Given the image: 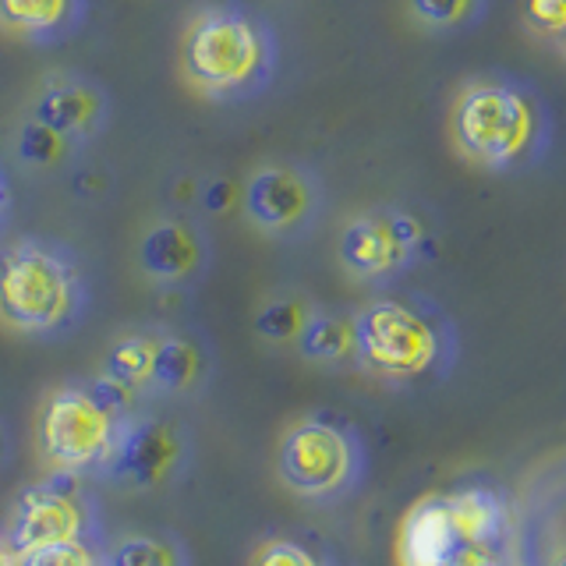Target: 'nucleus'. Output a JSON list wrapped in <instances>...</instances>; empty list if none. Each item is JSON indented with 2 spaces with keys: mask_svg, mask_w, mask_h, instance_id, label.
Returning <instances> with one entry per match:
<instances>
[{
  "mask_svg": "<svg viewBox=\"0 0 566 566\" xmlns=\"http://www.w3.org/2000/svg\"><path fill=\"white\" fill-rule=\"evenodd\" d=\"M424 230L403 209L350 217L336 241V259L354 280H386L418 255Z\"/></svg>",
  "mask_w": 566,
  "mask_h": 566,
  "instance_id": "10",
  "label": "nucleus"
},
{
  "mask_svg": "<svg viewBox=\"0 0 566 566\" xmlns=\"http://www.w3.org/2000/svg\"><path fill=\"white\" fill-rule=\"evenodd\" d=\"M135 415V394L96 379H75L53 386L40 403L35 447L50 474L103 471L111 460L124 421Z\"/></svg>",
  "mask_w": 566,
  "mask_h": 566,
  "instance_id": "3",
  "label": "nucleus"
},
{
  "mask_svg": "<svg viewBox=\"0 0 566 566\" xmlns=\"http://www.w3.org/2000/svg\"><path fill=\"white\" fill-rule=\"evenodd\" d=\"M248 566H323L294 538H265L252 548Z\"/></svg>",
  "mask_w": 566,
  "mask_h": 566,
  "instance_id": "23",
  "label": "nucleus"
},
{
  "mask_svg": "<svg viewBox=\"0 0 566 566\" xmlns=\"http://www.w3.org/2000/svg\"><path fill=\"white\" fill-rule=\"evenodd\" d=\"M103 566H191V556L167 531H135L103 545Z\"/></svg>",
  "mask_w": 566,
  "mask_h": 566,
  "instance_id": "18",
  "label": "nucleus"
},
{
  "mask_svg": "<svg viewBox=\"0 0 566 566\" xmlns=\"http://www.w3.org/2000/svg\"><path fill=\"white\" fill-rule=\"evenodd\" d=\"M4 535L18 553L57 542H99V510L75 474H46L29 485L8 513Z\"/></svg>",
  "mask_w": 566,
  "mask_h": 566,
  "instance_id": "7",
  "label": "nucleus"
},
{
  "mask_svg": "<svg viewBox=\"0 0 566 566\" xmlns=\"http://www.w3.org/2000/svg\"><path fill=\"white\" fill-rule=\"evenodd\" d=\"M563 35H566V32H563Z\"/></svg>",
  "mask_w": 566,
  "mask_h": 566,
  "instance_id": "32",
  "label": "nucleus"
},
{
  "mask_svg": "<svg viewBox=\"0 0 566 566\" xmlns=\"http://www.w3.org/2000/svg\"><path fill=\"white\" fill-rule=\"evenodd\" d=\"M14 149H18V159H22L25 167L32 170H64L78 159V146L75 142H67L64 135L50 132L46 124L25 117L18 124V135H14Z\"/></svg>",
  "mask_w": 566,
  "mask_h": 566,
  "instance_id": "20",
  "label": "nucleus"
},
{
  "mask_svg": "<svg viewBox=\"0 0 566 566\" xmlns=\"http://www.w3.org/2000/svg\"><path fill=\"white\" fill-rule=\"evenodd\" d=\"M442 358V333L429 315L397 297H379L354 315V361L389 382L418 379Z\"/></svg>",
  "mask_w": 566,
  "mask_h": 566,
  "instance_id": "4",
  "label": "nucleus"
},
{
  "mask_svg": "<svg viewBox=\"0 0 566 566\" xmlns=\"http://www.w3.org/2000/svg\"><path fill=\"white\" fill-rule=\"evenodd\" d=\"M156 340L159 329H132L120 333L117 340L106 347L99 376L114 382L128 394H146L153 382V361H156Z\"/></svg>",
  "mask_w": 566,
  "mask_h": 566,
  "instance_id": "16",
  "label": "nucleus"
},
{
  "mask_svg": "<svg viewBox=\"0 0 566 566\" xmlns=\"http://www.w3.org/2000/svg\"><path fill=\"white\" fill-rule=\"evenodd\" d=\"M457 149L485 167H506L521 159L535 142L538 117L517 88L478 82L457 96L453 106Z\"/></svg>",
  "mask_w": 566,
  "mask_h": 566,
  "instance_id": "6",
  "label": "nucleus"
},
{
  "mask_svg": "<svg viewBox=\"0 0 566 566\" xmlns=\"http://www.w3.org/2000/svg\"><path fill=\"white\" fill-rule=\"evenodd\" d=\"M209 234L188 217L153 220L138 241V270L159 287H195L209 273Z\"/></svg>",
  "mask_w": 566,
  "mask_h": 566,
  "instance_id": "12",
  "label": "nucleus"
},
{
  "mask_svg": "<svg viewBox=\"0 0 566 566\" xmlns=\"http://www.w3.org/2000/svg\"><path fill=\"white\" fill-rule=\"evenodd\" d=\"M8 217H11V185H8L4 167H0V234H4Z\"/></svg>",
  "mask_w": 566,
  "mask_h": 566,
  "instance_id": "27",
  "label": "nucleus"
},
{
  "mask_svg": "<svg viewBox=\"0 0 566 566\" xmlns=\"http://www.w3.org/2000/svg\"><path fill=\"white\" fill-rule=\"evenodd\" d=\"M474 4H478V0H411V11L424 25L450 29V25L464 22V18L474 11Z\"/></svg>",
  "mask_w": 566,
  "mask_h": 566,
  "instance_id": "24",
  "label": "nucleus"
},
{
  "mask_svg": "<svg viewBox=\"0 0 566 566\" xmlns=\"http://www.w3.org/2000/svg\"><path fill=\"white\" fill-rule=\"evenodd\" d=\"M315 305L301 294H273L265 297L255 312V336L265 344H294L305 323L312 318Z\"/></svg>",
  "mask_w": 566,
  "mask_h": 566,
  "instance_id": "21",
  "label": "nucleus"
},
{
  "mask_svg": "<svg viewBox=\"0 0 566 566\" xmlns=\"http://www.w3.org/2000/svg\"><path fill=\"white\" fill-rule=\"evenodd\" d=\"M460 548V542L447 495H424L418 500L397 531V563L400 566H447Z\"/></svg>",
  "mask_w": 566,
  "mask_h": 566,
  "instance_id": "13",
  "label": "nucleus"
},
{
  "mask_svg": "<svg viewBox=\"0 0 566 566\" xmlns=\"http://www.w3.org/2000/svg\"><path fill=\"white\" fill-rule=\"evenodd\" d=\"M450 503V517H453V527L464 545L471 548H485L489 542L500 538L503 531V503L495 500L492 492L485 489H464L457 495H447Z\"/></svg>",
  "mask_w": 566,
  "mask_h": 566,
  "instance_id": "19",
  "label": "nucleus"
},
{
  "mask_svg": "<svg viewBox=\"0 0 566 566\" xmlns=\"http://www.w3.org/2000/svg\"><path fill=\"white\" fill-rule=\"evenodd\" d=\"M297 354L315 365H344L354 361V315L312 312V318L294 340Z\"/></svg>",
  "mask_w": 566,
  "mask_h": 566,
  "instance_id": "17",
  "label": "nucleus"
},
{
  "mask_svg": "<svg viewBox=\"0 0 566 566\" xmlns=\"http://www.w3.org/2000/svg\"><path fill=\"white\" fill-rule=\"evenodd\" d=\"M202 206L209 212H227L230 206H241V188L234 181H227V177H217V181H209L202 188Z\"/></svg>",
  "mask_w": 566,
  "mask_h": 566,
  "instance_id": "26",
  "label": "nucleus"
},
{
  "mask_svg": "<svg viewBox=\"0 0 566 566\" xmlns=\"http://www.w3.org/2000/svg\"><path fill=\"white\" fill-rule=\"evenodd\" d=\"M191 464V432L185 424L159 415H132L117 436V447L106 460V474L128 489H164L181 478Z\"/></svg>",
  "mask_w": 566,
  "mask_h": 566,
  "instance_id": "8",
  "label": "nucleus"
},
{
  "mask_svg": "<svg viewBox=\"0 0 566 566\" xmlns=\"http://www.w3.org/2000/svg\"><path fill=\"white\" fill-rule=\"evenodd\" d=\"M323 566H336V563H323Z\"/></svg>",
  "mask_w": 566,
  "mask_h": 566,
  "instance_id": "31",
  "label": "nucleus"
},
{
  "mask_svg": "<svg viewBox=\"0 0 566 566\" xmlns=\"http://www.w3.org/2000/svg\"><path fill=\"white\" fill-rule=\"evenodd\" d=\"M111 93L106 85L78 75V71H57L46 75L35 85L29 117L46 124L50 132L64 135L67 142H75L78 149H85L88 142H96L106 128H111Z\"/></svg>",
  "mask_w": 566,
  "mask_h": 566,
  "instance_id": "11",
  "label": "nucleus"
},
{
  "mask_svg": "<svg viewBox=\"0 0 566 566\" xmlns=\"http://www.w3.org/2000/svg\"><path fill=\"white\" fill-rule=\"evenodd\" d=\"M206 379H209V350L199 336L159 329L153 382H149L153 394L188 397V394H195V389H202Z\"/></svg>",
  "mask_w": 566,
  "mask_h": 566,
  "instance_id": "15",
  "label": "nucleus"
},
{
  "mask_svg": "<svg viewBox=\"0 0 566 566\" xmlns=\"http://www.w3.org/2000/svg\"><path fill=\"white\" fill-rule=\"evenodd\" d=\"M524 14L538 32H566V0H524Z\"/></svg>",
  "mask_w": 566,
  "mask_h": 566,
  "instance_id": "25",
  "label": "nucleus"
},
{
  "mask_svg": "<svg viewBox=\"0 0 566 566\" xmlns=\"http://www.w3.org/2000/svg\"><path fill=\"white\" fill-rule=\"evenodd\" d=\"M276 474L301 500H336L358 482L361 442L333 418H301L280 436Z\"/></svg>",
  "mask_w": 566,
  "mask_h": 566,
  "instance_id": "5",
  "label": "nucleus"
},
{
  "mask_svg": "<svg viewBox=\"0 0 566 566\" xmlns=\"http://www.w3.org/2000/svg\"><path fill=\"white\" fill-rule=\"evenodd\" d=\"M88 280L78 255L53 238H18L0 248V326L53 340L82 326Z\"/></svg>",
  "mask_w": 566,
  "mask_h": 566,
  "instance_id": "2",
  "label": "nucleus"
},
{
  "mask_svg": "<svg viewBox=\"0 0 566 566\" xmlns=\"http://www.w3.org/2000/svg\"><path fill=\"white\" fill-rule=\"evenodd\" d=\"M548 566H566V548H559V553L553 556V563H548Z\"/></svg>",
  "mask_w": 566,
  "mask_h": 566,
  "instance_id": "30",
  "label": "nucleus"
},
{
  "mask_svg": "<svg viewBox=\"0 0 566 566\" xmlns=\"http://www.w3.org/2000/svg\"><path fill=\"white\" fill-rule=\"evenodd\" d=\"M323 206L315 174L294 164H265L241 185L244 220L270 238H297L312 227Z\"/></svg>",
  "mask_w": 566,
  "mask_h": 566,
  "instance_id": "9",
  "label": "nucleus"
},
{
  "mask_svg": "<svg viewBox=\"0 0 566 566\" xmlns=\"http://www.w3.org/2000/svg\"><path fill=\"white\" fill-rule=\"evenodd\" d=\"M276 67V29L248 4H234V0L206 4L185 29L181 71L188 85L206 99H255L273 85Z\"/></svg>",
  "mask_w": 566,
  "mask_h": 566,
  "instance_id": "1",
  "label": "nucleus"
},
{
  "mask_svg": "<svg viewBox=\"0 0 566 566\" xmlns=\"http://www.w3.org/2000/svg\"><path fill=\"white\" fill-rule=\"evenodd\" d=\"M4 457H8V429H4V421H0V464H4Z\"/></svg>",
  "mask_w": 566,
  "mask_h": 566,
  "instance_id": "29",
  "label": "nucleus"
},
{
  "mask_svg": "<svg viewBox=\"0 0 566 566\" xmlns=\"http://www.w3.org/2000/svg\"><path fill=\"white\" fill-rule=\"evenodd\" d=\"M22 566H103L99 542H57L22 553Z\"/></svg>",
  "mask_w": 566,
  "mask_h": 566,
  "instance_id": "22",
  "label": "nucleus"
},
{
  "mask_svg": "<svg viewBox=\"0 0 566 566\" xmlns=\"http://www.w3.org/2000/svg\"><path fill=\"white\" fill-rule=\"evenodd\" d=\"M88 18V0H0V29L32 46H61Z\"/></svg>",
  "mask_w": 566,
  "mask_h": 566,
  "instance_id": "14",
  "label": "nucleus"
},
{
  "mask_svg": "<svg viewBox=\"0 0 566 566\" xmlns=\"http://www.w3.org/2000/svg\"><path fill=\"white\" fill-rule=\"evenodd\" d=\"M0 566H22V553L11 545V538L0 531Z\"/></svg>",
  "mask_w": 566,
  "mask_h": 566,
  "instance_id": "28",
  "label": "nucleus"
}]
</instances>
